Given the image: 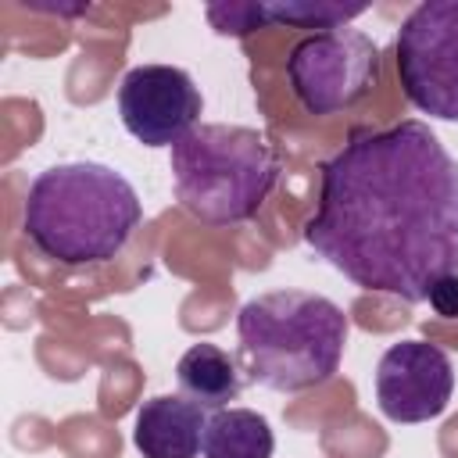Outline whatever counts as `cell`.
<instances>
[{
  "label": "cell",
  "mask_w": 458,
  "mask_h": 458,
  "mask_svg": "<svg viewBox=\"0 0 458 458\" xmlns=\"http://www.w3.org/2000/svg\"><path fill=\"white\" fill-rule=\"evenodd\" d=\"M204 458H272L276 433L250 408H218L204 422Z\"/></svg>",
  "instance_id": "obj_12"
},
{
  "label": "cell",
  "mask_w": 458,
  "mask_h": 458,
  "mask_svg": "<svg viewBox=\"0 0 458 458\" xmlns=\"http://www.w3.org/2000/svg\"><path fill=\"white\" fill-rule=\"evenodd\" d=\"M143 218L132 182L100 161L43 168L25 193L21 229L29 243L68 268L104 265L122 254Z\"/></svg>",
  "instance_id": "obj_2"
},
{
  "label": "cell",
  "mask_w": 458,
  "mask_h": 458,
  "mask_svg": "<svg viewBox=\"0 0 458 458\" xmlns=\"http://www.w3.org/2000/svg\"><path fill=\"white\" fill-rule=\"evenodd\" d=\"M365 4H326V0H286V4H211L208 21L222 36H247L258 25H297V29H340L365 14Z\"/></svg>",
  "instance_id": "obj_10"
},
{
  "label": "cell",
  "mask_w": 458,
  "mask_h": 458,
  "mask_svg": "<svg viewBox=\"0 0 458 458\" xmlns=\"http://www.w3.org/2000/svg\"><path fill=\"white\" fill-rule=\"evenodd\" d=\"M236 336L247 379L276 394H301L340 369L347 315L322 293L268 290L240 308Z\"/></svg>",
  "instance_id": "obj_3"
},
{
  "label": "cell",
  "mask_w": 458,
  "mask_h": 458,
  "mask_svg": "<svg viewBox=\"0 0 458 458\" xmlns=\"http://www.w3.org/2000/svg\"><path fill=\"white\" fill-rule=\"evenodd\" d=\"M175 197L186 215L204 225L247 222L279 182V154L272 140L247 125L200 122L168 157Z\"/></svg>",
  "instance_id": "obj_4"
},
{
  "label": "cell",
  "mask_w": 458,
  "mask_h": 458,
  "mask_svg": "<svg viewBox=\"0 0 458 458\" xmlns=\"http://www.w3.org/2000/svg\"><path fill=\"white\" fill-rule=\"evenodd\" d=\"M204 97L186 68L140 64L118 82V114L132 140L143 147H175L197 129Z\"/></svg>",
  "instance_id": "obj_7"
},
{
  "label": "cell",
  "mask_w": 458,
  "mask_h": 458,
  "mask_svg": "<svg viewBox=\"0 0 458 458\" xmlns=\"http://www.w3.org/2000/svg\"><path fill=\"white\" fill-rule=\"evenodd\" d=\"M454 394L451 358L429 340H401L376 365V404L390 422H429Z\"/></svg>",
  "instance_id": "obj_8"
},
{
  "label": "cell",
  "mask_w": 458,
  "mask_h": 458,
  "mask_svg": "<svg viewBox=\"0 0 458 458\" xmlns=\"http://www.w3.org/2000/svg\"><path fill=\"white\" fill-rule=\"evenodd\" d=\"M429 308L440 318H458V276H444L429 286Z\"/></svg>",
  "instance_id": "obj_13"
},
{
  "label": "cell",
  "mask_w": 458,
  "mask_h": 458,
  "mask_svg": "<svg viewBox=\"0 0 458 458\" xmlns=\"http://www.w3.org/2000/svg\"><path fill=\"white\" fill-rule=\"evenodd\" d=\"M175 379L186 401H193L204 411H218V408H233V401L243 390V369L240 361L222 351L218 344H193L179 365H175Z\"/></svg>",
  "instance_id": "obj_11"
},
{
  "label": "cell",
  "mask_w": 458,
  "mask_h": 458,
  "mask_svg": "<svg viewBox=\"0 0 458 458\" xmlns=\"http://www.w3.org/2000/svg\"><path fill=\"white\" fill-rule=\"evenodd\" d=\"M286 79L308 114H336L379 79V47L358 29H326L301 39L286 57Z\"/></svg>",
  "instance_id": "obj_6"
},
{
  "label": "cell",
  "mask_w": 458,
  "mask_h": 458,
  "mask_svg": "<svg viewBox=\"0 0 458 458\" xmlns=\"http://www.w3.org/2000/svg\"><path fill=\"white\" fill-rule=\"evenodd\" d=\"M318 172L301 236L354 286L422 304L458 276V161L426 122L358 129Z\"/></svg>",
  "instance_id": "obj_1"
},
{
  "label": "cell",
  "mask_w": 458,
  "mask_h": 458,
  "mask_svg": "<svg viewBox=\"0 0 458 458\" xmlns=\"http://www.w3.org/2000/svg\"><path fill=\"white\" fill-rule=\"evenodd\" d=\"M404 97L429 118L458 122V0H422L397 29Z\"/></svg>",
  "instance_id": "obj_5"
},
{
  "label": "cell",
  "mask_w": 458,
  "mask_h": 458,
  "mask_svg": "<svg viewBox=\"0 0 458 458\" xmlns=\"http://www.w3.org/2000/svg\"><path fill=\"white\" fill-rule=\"evenodd\" d=\"M204 408L186 397L161 394L140 404L132 444L143 458H197L204 447Z\"/></svg>",
  "instance_id": "obj_9"
}]
</instances>
